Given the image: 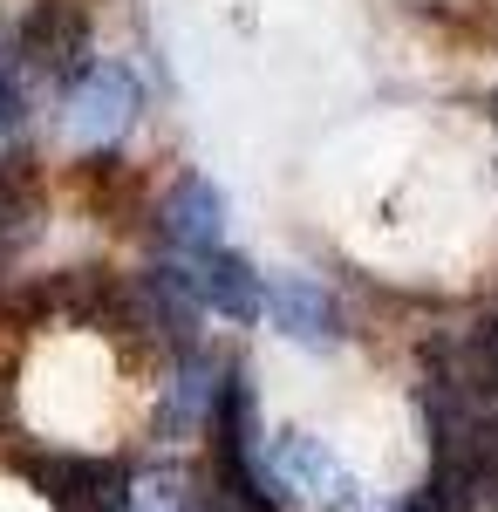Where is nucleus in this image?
Segmentation results:
<instances>
[{"label":"nucleus","instance_id":"obj_1","mask_svg":"<svg viewBox=\"0 0 498 512\" xmlns=\"http://www.w3.org/2000/svg\"><path fill=\"white\" fill-rule=\"evenodd\" d=\"M267 485L273 506H301V512H369L362 478L342 465V451L328 437L307 431H273L267 437Z\"/></svg>","mask_w":498,"mask_h":512},{"label":"nucleus","instance_id":"obj_2","mask_svg":"<svg viewBox=\"0 0 498 512\" xmlns=\"http://www.w3.org/2000/svg\"><path fill=\"white\" fill-rule=\"evenodd\" d=\"M35 485L48 499V512H130V492H137L123 458H89V451L35 458Z\"/></svg>","mask_w":498,"mask_h":512},{"label":"nucleus","instance_id":"obj_3","mask_svg":"<svg viewBox=\"0 0 498 512\" xmlns=\"http://www.w3.org/2000/svg\"><path fill=\"white\" fill-rule=\"evenodd\" d=\"M144 110V89L130 76V62H89V76L69 89V144L76 151H110L116 137L137 123Z\"/></svg>","mask_w":498,"mask_h":512},{"label":"nucleus","instance_id":"obj_4","mask_svg":"<svg viewBox=\"0 0 498 512\" xmlns=\"http://www.w3.org/2000/svg\"><path fill=\"white\" fill-rule=\"evenodd\" d=\"M267 321L294 349H342V308L321 280L307 274H267Z\"/></svg>","mask_w":498,"mask_h":512},{"label":"nucleus","instance_id":"obj_5","mask_svg":"<svg viewBox=\"0 0 498 512\" xmlns=\"http://www.w3.org/2000/svg\"><path fill=\"white\" fill-rule=\"evenodd\" d=\"M157 226H164V246H171V253L205 260V253L226 246V192H219L212 178H198V171H192V178H178V185L164 192Z\"/></svg>","mask_w":498,"mask_h":512},{"label":"nucleus","instance_id":"obj_6","mask_svg":"<svg viewBox=\"0 0 498 512\" xmlns=\"http://www.w3.org/2000/svg\"><path fill=\"white\" fill-rule=\"evenodd\" d=\"M198 267V301L212 308V315L226 321H260L267 315V280L253 274V260L246 253H232V246H219V253H205V260H192Z\"/></svg>","mask_w":498,"mask_h":512},{"label":"nucleus","instance_id":"obj_7","mask_svg":"<svg viewBox=\"0 0 498 512\" xmlns=\"http://www.w3.org/2000/svg\"><path fill=\"white\" fill-rule=\"evenodd\" d=\"M219 383H226V362L198 349H178V376L164 390V410H157V437H185L192 424H212V403H219Z\"/></svg>","mask_w":498,"mask_h":512},{"label":"nucleus","instance_id":"obj_8","mask_svg":"<svg viewBox=\"0 0 498 512\" xmlns=\"http://www.w3.org/2000/svg\"><path fill=\"white\" fill-rule=\"evenodd\" d=\"M396 512H471V506H464V499H451L444 485H423V492H410Z\"/></svg>","mask_w":498,"mask_h":512},{"label":"nucleus","instance_id":"obj_9","mask_svg":"<svg viewBox=\"0 0 498 512\" xmlns=\"http://www.w3.org/2000/svg\"><path fill=\"white\" fill-rule=\"evenodd\" d=\"M192 512H232V506L219 499V492H212V499H192Z\"/></svg>","mask_w":498,"mask_h":512}]
</instances>
